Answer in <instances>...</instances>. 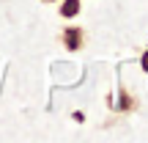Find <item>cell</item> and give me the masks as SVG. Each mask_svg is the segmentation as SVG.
Here are the masks:
<instances>
[{"label": "cell", "instance_id": "cell-3", "mask_svg": "<svg viewBox=\"0 0 148 143\" xmlns=\"http://www.w3.org/2000/svg\"><path fill=\"white\" fill-rule=\"evenodd\" d=\"M132 107V102H129V96H126V91L121 88V110H129Z\"/></svg>", "mask_w": 148, "mask_h": 143}, {"label": "cell", "instance_id": "cell-4", "mask_svg": "<svg viewBox=\"0 0 148 143\" xmlns=\"http://www.w3.org/2000/svg\"><path fill=\"white\" fill-rule=\"evenodd\" d=\"M143 69H145V72H148V53H145V55H143Z\"/></svg>", "mask_w": 148, "mask_h": 143}, {"label": "cell", "instance_id": "cell-5", "mask_svg": "<svg viewBox=\"0 0 148 143\" xmlns=\"http://www.w3.org/2000/svg\"><path fill=\"white\" fill-rule=\"evenodd\" d=\"M44 3H55V0H44Z\"/></svg>", "mask_w": 148, "mask_h": 143}, {"label": "cell", "instance_id": "cell-2", "mask_svg": "<svg viewBox=\"0 0 148 143\" xmlns=\"http://www.w3.org/2000/svg\"><path fill=\"white\" fill-rule=\"evenodd\" d=\"M79 14V0H63L60 3V17H66V19H71V17Z\"/></svg>", "mask_w": 148, "mask_h": 143}, {"label": "cell", "instance_id": "cell-1", "mask_svg": "<svg viewBox=\"0 0 148 143\" xmlns=\"http://www.w3.org/2000/svg\"><path fill=\"white\" fill-rule=\"evenodd\" d=\"M82 39H85L82 28H66V30H63V44L69 50H79V47H82Z\"/></svg>", "mask_w": 148, "mask_h": 143}]
</instances>
